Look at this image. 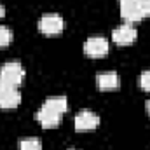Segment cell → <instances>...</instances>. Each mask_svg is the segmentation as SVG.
<instances>
[{
    "label": "cell",
    "instance_id": "obj_1",
    "mask_svg": "<svg viewBox=\"0 0 150 150\" xmlns=\"http://www.w3.org/2000/svg\"><path fill=\"white\" fill-rule=\"evenodd\" d=\"M25 68L19 61H7L0 67V86L19 87L25 80Z\"/></svg>",
    "mask_w": 150,
    "mask_h": 150
},
{
    "label": "cell",
    "instance_id": "obj_2",
    "mask_svg": "<svg viewBox=\"0 0 150 150\" xmlns=\"http://www.w3.org/2000/svg\"><path fill=\"white\" fill-rule=\"evenodd\" d=\"M65 28V19L61 14L58 12H47V14H42L40 19H38V30L44 33V35H58L61 33Z\"/></svg>",
    "mask_w": 150,
    "mask_h": 150
},
{
    "label": "cell",
    "instance_id": "obj_3",
    "mask_svg": "<svg viewBox=\"0 0 150 150\" xmlns=\"http://www.w3.org/2000/svg\"><path fill=\"white\" fill-rule=\"evenodd\" d=\"M136 37H138V30L131 23H124V25L113 28L112 32V40L117 45H129L136 40Z\"/></svg>",
    "mask_w": 150,
    "mask_h": 150
},
{
    "label": "cell",
    "instance_id": "obj_4",
    "mask_svg": "<svg viewBox=\"0 0 150 150\" xmlns=\"http://www.w3.org/2000/svg\"><path fill=\"white\" fill-rule=\"evenodd\" d=\"M110 44L105 37H89L84 42V52L91 58H101L108 54Z\"/></svg>",
    "mask_w": 150,
    "mask_h": 150
},
{
    "label": "cell",
    "instance_id": "obj_5",
    "mask_svg": "<svg viewBox=\"0 0 150 150\" xmlns=\"http://www.w3.org/2000/svg\"><path fill=\"white\" fill-rule=\"evenodd\" d=\"M98 124H100V117L93 110H80L74 119V126L77 131H93L98 127Z\"/></svg>",
    "mask_w": 150,
    "mask_h": 150
},
{
    "label": "cell",
    "instance_id": "obj_6",
    "mask_svg": "<svg viewBox=\"0 0 150 150\" xmlns=\"http://www.w3.org/2000/svg\"><path fill=\"white\" fill-rule=\"evenodd\" d=\"M120 16L126 19V23H136L145 19L142 7H140V0H127V2H120Z\"/></svg>",
    "mask_w": 150,
    "mask_h": 150
},
{
    "label": "cell",
    "instance_id": "obj_7",
    "mask_svg": "<svg viewBox=\"0 0 150 150\" xmlns=\"http://www.w3.org/2000/svg\"><path fill=\"white\" fill-rule=\"evenodd\" d=\"M21 103V93L18 87L0 86V108H16Z\"/></svg>",
    "mask_w": 150,
    "mask_h": 150
},
{
    "label": "cell",
    "instance_id": "obj_8",
    "mask_svg": "<svg viewBox=\"0 0 150 150\" xmlns=\"http://www.w3.org/2000/svg\"><path fill=\"white\" fill-rule=\"evenodd\" d=\"M96 86L101 91H112L120 86V75L113 70H105L96 75Z\"/></svg>",
    "mask_w": 150,
    "mask_h": 150
},
{
    "label": "cell",
    "instance_id": "obj_9",
    "mask_svg": "<svg viewBox=\"0 0 150 150\" xmlns=\"http://www.w3.org/2000/svg\"><path fill=\"white\" fill-rule=\"evenodd\" d=\"M35 117H37V120L40 122L42 127H56L59 124V120H61V113L54 112V110H51V108H47L44 105L37 110Z\"/></svg>",
    "mask_w": 150,
    "mask_h": 150
},
{
    "label": "cell",
    "instance_id": "obj_10",
    "mask_svg": "<svg viewBox=\"0 0 150 150\" xmlns=\"http://www.w3.org/2000/svg\"><path fill=\"white\" fill-rule=\"evenodd\" d=\"M42 105L47 107V108H51V110H54V112L61 113V115L68 110V100H67V96H49Z\"/></svg>",
    "mask_w": 150,
    "mask_h": 150
},
{
    "label": "cell",
    "instance_id": "obj_11",
    "mask_svg": "<svg viewBox=\"0 0 150 150\" xmlns=\"http://www.w3.org/2000/svg\"><path fill=\"white\" fill-rule=\"evenodd\" d=\"M19 150H42V142L35 136L21 138L19 140Z\"/></svg>",
    "mask_w": 150,
    "mask_h": 150
},
{
    "label": "cell",
    "instance_id": "obj_12",
    "mask_svg": "<svg viewBox=\"0 0 150 150\" xmlns=\"http://www.w3.org/2000/svg\"><path fill=\"white\" fill-rule=\"evenodd\" d=\"M12 38H14L12 30H11L9 26H4V25H0V47H5V45H9V44L12 42Z\"/></svg>",
    "mask_w": 150,
    "mask_h": 150
},
{
    "label": "cell",
    "instance_id": "obj_13",
    "mask_svg": "<svg viewBox=\"0 0 150 150\" xmlns=\"http://www.w3.org/2000/svg\"><path fill=\"white\" fill-rule=\"evenodd\" d=\"M140 87L143 91H150V70H145L140 75Z\"/></svg>",
    "mask_w": 150,
    "mask_h": 150
},
{
    "label": "cell",
    "instance_id": "obj_14",
    "mask_svg": "<svg viewBox=\"0 0 150 150\" xmlns=\"http://www.w3.org/2000/svg\"><path fill=\"white\" fill-rule=\"evenodd\" d=\"M140 7H142V12L145 18L150 16V0H140Z\"/></svg>",
    "mask_w": 150,
    "mask_h": 150
},
{
    "label": "cell",
    "instance_id": "obj_15",
    "mask_svg": "<svg viewBox=\"0 0 150 150\" xmlns=\"http://www.w3.org/2000/svg\"><path fill=\"white\" fill-rule=\"evenodd\" d=\"M4 14H5V9H4V5H2V4H0V18H2V16H4Z\"/></svg>",
    "mask_w": 150,
    "mask_h": 150
},
{
    "label": "cell",
    "instance_id": "obj_16",
    "mask_svg": "<svg viewBox=\"0 0 150 150\" xmlns=\"http://www.w3.org/2000/svg\"><path fill=\"white\" fill-rule=\"evenodd\" d=\"M147 112H149V115H150V100L147 101Z\"/></svg>",
    "mask_w": 150,
    "mask_h": 150
},
{
    "label": "cell",
    "instance_id": "obj_17",
    "mask_svg": "<svg viewBox=\"0 0 150 150\" xmlns=\"http://www.w3.org/2000/svg\"><path fill=\"white\" fill-rule=\"evenodd\" d=\"M68 150H77V149H68Z\"/></svg>",
    "mask_w": 150,
    "mask_h": 150
}]
</instances>
